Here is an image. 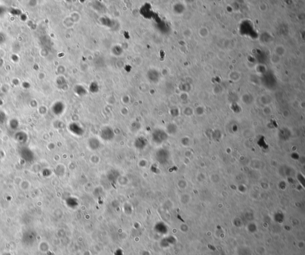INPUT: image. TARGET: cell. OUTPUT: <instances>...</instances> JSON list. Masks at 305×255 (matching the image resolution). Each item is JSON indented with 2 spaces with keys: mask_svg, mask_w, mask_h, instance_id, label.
Listing matches in <instances>:
<instances>
[{
  "mask_svg": "<svg viewBox=\"0 0 305 255\" xmlns=\"http://www.w3.org/2000/svg\"><path fill=\"white\" fill-rule=\"evenodd\" d=\"M154 230L158 234H164L167 232V228L166 225L162 222H158L155 225Z\"/></svg>",
  "mask_w": 305,
  "mask_h": 255,
  "instance_id": "1",
  "label": "cell"
},
{
  "mask_svg": "<svg viewBox=\"0 0 305 255\" xmlns=\"http://www.w3.org/2000/svg\"><path fill=\"white\" fill-rule=\"evenodd\" d=\"M114 255H124V253H123V251L122 250L119 249H117L115 252H114Z\"/></svg>",
  "mask_w": 305,
  "mask_h": 255,
  "instance_id": "2",
  "label": "cell"
}]
</instances>
